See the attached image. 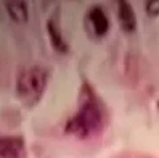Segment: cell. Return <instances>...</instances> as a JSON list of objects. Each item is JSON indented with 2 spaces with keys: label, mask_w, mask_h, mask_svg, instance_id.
Wrapping results in <instances>:
<instances>
[{
  "label": "cell",
  "mask_w": 159,
  "mask_h": 158,
  "mask_svg": "<svg viewBox=\"0 0 159 158\" xmlns=\"http://www.w3.org/2000/svg\"><path fill=\"white\" fill-rule=\"evenodd\" d=\"M5 8L8 16L11 18L15 23H26L29 18V12H27V3L20 2V0H11V2H5Z\"/></svg>",
  "instance_id": "obj_7"
},
{
  "label": "cell",
  "mask_w": 159,
  "mask_h": 158,
  "mask_svg": "<svg viewBox=\"0 0 159 158\" xmlns=\"http://www.w3.org/2000/svg\"><path fill=\"white\" fill-rule=\"evenodd\" d=\"M48 73L42 66H29L20 71L16 78V95L26 105L39 102L47 89Z\"/></svg>",
  "instance_id": "obj_2"
},
{
  "label": "cell",
  "mask_w": 159,
  "mask_h": 158,
  "mask_svg": "<svg viewBox=\"0 0 159 158\" xmlns=\"http://www.w3.org/2000/svg\"><path fill=\"white\" fill-rule=\"evenodd\" d=\"M117 20L124 32H134L137 29V16L129 2L117 3Z\"/></svg>",
  "instance_id": "obj_5"
},
{
  "label": "cell",
  "mask_w": 159,
  "mask_h": 158,
  "mask_svg": "<svg viewBox=\"0 0 159 158\" xmlns=\"http://www.w3.org/2000/svg\"><path fill=\"white\" fill-rule=\"evenodd\" d=\"M47 31H48V37H50V42L53 45V49L57 50L58 53H66L68 52V44L63 37L61 32V26L57 16H52L48 23H47Z\"/></svg>",
  "instance_id": "obj_6"
},
{
  "label": "cell",
  "mask_w": 159,
  "mask_h": 158,
  "mask_svg": "<svg viewBox=\"0 0 159 158\" xmlns=\"http://www.w3.org/2000/svg\"><path fill=\"white\" fill-rule=\"evenodd\" d=\"M148 16H157L159 15V0H148L145 3Z\"/></svg>",
  "instance_id": "obj_8"
},
{
  "label": "cell",
  "mask_w": 159,
  "mask_h": 158,
  "mask_svg": "<svg viewBox=\"0 0 159 158\" xmlns=\"http://www.w3.org/2000/svg\"><path fill=\"white\" fill-rule=\"evenodd\" d=\"M103 126V111L101 107L97 102L95 97H85L80 103V108L74 115L68 124H66V132L77 136L79 139H87L93 134L100 132Z\"/></svg>",
  "instance_id": "obj_1"
},
{
  "label": "cell",
  "mask_w": 159,
  "mask_h": 158,
  "mask_svg": "<svg viewBox=\"0 0 159 158\" xmlns=\"http://www.w3.org/2000/svg\"><path fill=\"white\" fill-rule=\"evenodd\" d=\"M87 20L92 26V31L95 32L98 37H103L109 31V20L106 13L101 10L100 7H93L87 13Z\"/></svg>",
  "instance_id": "obj_3"
},
{
  "label": "cell",
  "mask_w": 159,
  "mask_h": 158,
  "mask_svg": "<svg viewBox=\"0 0 159 158\" xmlns=\"http://www.w3.org/2000/svg\"><path fill=\"white\" fill-rule=\"evenodd\" d=\"M24 141L21 137H0V158H21Z\"/></svg>",
  "instance_id": "obj_4"
}]
</instances>
